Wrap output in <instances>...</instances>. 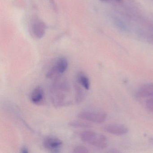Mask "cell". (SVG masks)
I'll list each match as a JSON object with an SVG mask.
<instances>
[{"label":"cell","mask_w":153,"mask_h":153,"mask_svg":"<svg viewBox=\"0 0 153 153\" xmlns=\"http://www.w3.org/2000/svg\"><path fill=\"white\" fill-rule=\"evenodd\" d=\"M50 97L53 106L63 107L71 103V88L68 79L61 76L54 79L50 87Z\"/></svg>","instance_id":"1"},{"label":"cell","mask_w":153,"mask_h":153,"mask_svg":"<svg viewBox=\"0 0 153 153\" xmlns=\"http://www.w3.org/2000/svg\"><path fill=\"white\" fill-rule=\"evenodd\" d=\"M80 138L83 142L100 149L107 147L108 140L103 134L92 131H86L80 134Z\"/></svg>","instance_id":"2"},{"label":"cell","mask_w":153,"mask_h":153,"mask_svg":"<svg viewBox=\"0 0 153 153\" xmlns=\"http://www.w3.org/2000/svg\"><path fill=\"white\" fill-rule=\"evenodd\" d=\"M68 62L65 58H60L55 62L46 73V77L49 79H55L62 76L67 70Z\"/></svg>","instance_id":"3"},{"label":"cell","mask_w":153,"mask_h":153,"mask_svg":"<svg viewBox=\"0 0 153 153\" xmlns=\"http://www.w3.org/2000/svg\"><path fill=\"white\" fill-rule=\"evenodd\" d=\"M78 117L82 120L91 122L102 123L106 120L107 115L104 112L85 111L79 112L78 114Z\"/></svg>","instance_id":"4"},{"label":"cell","mask_w":153,"mask_h":153,"mask_svg":"<svg viewBox=\"0 0 153 153\" xmlns=\"http://www.w3.org/2000/svg\"><path fill=\"white\" fill-rule=\"evenodd\" d=\"M104 129L108 133L116 136H123L128 131V129L126 126L118 123H111L105 125Z\"/></svg>","instance_id":"5"},{"label":"cell","mask_w":153,"mask_h":153,"mask_svg":"<svg viewBox=\"0 0 153 153\" xmlns=\"http://www.w3.org/2000/svg\"><path fill=\"white\" fill-rule=\"evenodd\" d=\"M62 144V141L60 139L53 136L46 137L43 142L44 147L51 151H55L59 149Z\"/></svg>","instance_id":"6"},{"label":"cell","mask_w":153,"mask_h":153,"mask_svg":"<svg viewBox=\"0 0 153 153\" xmlns=\"http://www.w3.org/2000/svg\"><path fill=\"white\" fill-rule=\"evenodd\" d=\"M31 31L34 36L36 38H42L45 33V25L39 19H33L31 22Z\"/></svg>","instance_id":"7"},{"label":"cell","mask_w":153,"mask_h":153,"mask_svg":"<svg viewBox=\"0 0 153 153\" xmlns=\"http://www.w3.org/2000/svg\"><path fill=\"white\" fill-rule=\"evenodd\" d=\"M45 93L41 87L37 86L33 90L30 95V100L33 103L36 105L41 104L43 102Z\"/></svg>","instance_id":"8"},{"label":"cell","mask_w":153,"mask_h":153,"mask_svg":"<svg viewBox=\"0 0 153 153\" xmlns=\"http://www.w3.org/2000/svg\"><path fill=\"white\" fill-rule=\"evenodd\" d=\"M137 96L140 98L153 97V83H147L141 86L137 91Z\"/></svg>","instance_id":"9"},{"label":"cell","mask_w":153,"mask_h":153,"mask_svg":"<svg viewBox=\"0 0 153 153\" xmlns=\"http://www.w3.org/2000/svg\"><path fill=\"white\" fill-rule=\"evenodd\" d=\"M74 90H75V100L77 103L79 104L83 102L85 98V93L81 85L78 84H74Z\"/></svg>","instance_id":"10"},{"label":"cell","mask_w":153,"mask_h":153,"mask_svg":"<svg viewBox=\"0 0 153 153\" xmlns=\"http://www.w3.org/2000/svg\"><path fill=\"white\" fill-rule=\"evenodd\" d=\"M77 80L79 84L86 90L90 88V82L88 78L84 73L81 72L78 75Z\"/></svg>","instance_id":"11"},{"label":"cell","mask_w":153,"mask_h":153,"mask_svg":"<svg viewBox=\"0 0 153 153\" xmlns=\"http://www.w3.org/2000/svg\"><path fill=\"white\" fill-rule=\"evenodd\" d=\"M69 125L73 128H90L91 127L88 123L79 121L71 122L69 123Z\"/></svg>","instance_id":"12"},{"label":"cell","mask_w":153,"mask_h":153,"mask_svg":"<svg viewBox=\"0 0 153 153\" xmlns=\"http://www.w3.org/2000/svg\"><path fill=\"white\" fill-rule=\"evenodd\" d=\"M89 152L87 148L82 146H77L73 149V152L75 153H87Z\"/></svg>","instance_id":"13"},{"label":"cell","mask_w":153,"mask_h":153,"mask_svg":"<svg viewBox=\"0 0 153 153\" xmlns=\"http://www.w3.org/2000/svg\"><path fill=\"white\" fill-rule=\"evenodd\" d=\"M147 109L153 113V97L147 100L146 103Z\"/></svg>","instance_id":"14"},{"label":"cell","mask_w":153,"mask_h":153,"mask_svg":"<svg viewBox=\"0 0 153 153\" xmlns=\"http://www.w3.org/2000/svg\"><path fill=\"white\" fill-rule=\"evenodd\" d=\"M21 152L23 153H27L28 152V149L26 147H24L21 149Z\"/></svg>","instance_id":"15"},{"label":"cell","mask_w":153,"mask_h":153,"mask_svg":"<svg viewBox=\"0 0 153 153\" xmlns=\"http://www.w3.org/2000/svg\"><path fill=\"white\" fill-rule=\"evenodd\" d=\"M118 1H120L121 0H117Z\"/></svg>","instance_id":"16"},{"label":"cell","mask_w":153,"mask_h":153,"mask_svg":"<svg viewBox=\"0 0 153 153\" xmlns=\"http://www.w3.org/2000/svg\"><path fill=\"white\" fill-rule=\"evenodd\" d=\"M101 1H107V0H101Z\"/></svg>","instance_id":"17"}]
</instances>
